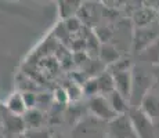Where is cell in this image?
Wrapping results in <instances>:
<instances>
[{"instance_id":"cell-1","label":"cell","mask_w":159,"mask_h":138,"mask_svg":"<svg viewBox=\"0 0 159 138\" xmlns=\"http://www.w3.org/2000/svg\"><path fill=\"white\" fill-rule=\"evenodd\" d=\"M133 133L137 138H157L154 128V122L145 115L140 108H134L129 112Z\"/></svg>"},{"instance_id":"cell-2","label":"cell","mask_w":159,"mask_h":138,"mask_svg":"<svg viewBox=\"0 0 159 138\" xmlns=\"http://www.w3.org/2000/svg\"><path fill=\"white\" fill-rule=\"evenodd\" d=\"M104 122L96 119L94 116L86 118L80 122L73 130L75 138H105L107 128L102 127Z\"/></svg>"},{"instance_id":"cell-3","label":"cell","mask_w":159,"mask_h":138,"mask_svg":"<svg viewBox=\"0 0 159 138\" xmlns=\"http://www.w3.org/2000/svg\"><path fill=\"white\" fill-rule=\"evenodd\" d=\"M89 109H90L91 115L96 119H98L101 122H107V123H109V122L114 120L116 116H118L114 112L112 106L109 105L107 97H104V96L91 97L90 101H89Z\"/></svg>"},{"instance_id":"cell-4","label":"cell","mask_w":159,"mask_h":138,"mask_svg":"<svg viewBox=\"0 0 159 138\" xmlns=\"http://www.w3.org/2000/svg\"><path fill=\"white\" fill-rule=\"evenodd\" d=\"M133 134V126H131L129 113L116 116L114 120L108 123V128H107L108 138H130Z\"/></svg>"},{"instance_id":"cell-5","label":"cell","mask_w":159,"mask_h":138,"mask_svg":"<svg viewBox=\"0 0 159 138\" xmlns=\"http://www.w3.org/2000/svg\"><path fill=\"white\" fill-rule=\"evenodd\" d=\"M112 76H114L115 91H118L122 97H125L130 102L131 91H133V73H131V70L116 73Z\"/></svg>"},{"instance_id":"cell-6","label":"cell","mask_w":159,"mask_h":138,"mask_svg":"<svg viewBox=\"0 0 159 138\" xmlns=\"http://www.w3.org/2000/svg\"><path fill=\"white\" fill-rule=\"evenodd\" d=\"M143 112L154 122V119L159 118V97L154 96L152 93H147L143 97L141 101V108Z\"/></svg>"},{"instance_id":"cell-7","label":"cell","mask_w":159,"mask_h":138,"mask_svg":"<svg viewBox=\"0 0 159 138\" xmlns=\"http://www.w3.org/2000/svg\"><path fill=\"white\" fill-rule=\"evenodd\" d=\"M107 100H108L109 105L112 106L114 112L118 116L127 115V113L130 112V106H129L130 102L125 97H122L118 91H112L111 94H108V96H107Z\"/></svg>"},{"instance_id":"cell-8","label":"cell","mask_w":159,"mask_h":138,"mask_svg":"<svg viewBox=\"0 0 159 138\" xmlns=\"http://www.w3.org/2000/svg\"><path fill=\"white\" fill-rule=\"evenodd\" d=\"M3 118V127L8 134L17 136L25 128V123L21 116H15L13 113H8V116H2Z\"/></svg>"},{"instance_id":"cell-9","label":"cell","mask_w":159,"mask_h":138,"mask_svg":"<svg viewBox=\"0 0 159 138\" xmlns=\"http://www.w3.org/2000/svg\"><path fill=\"white\" fill-rule=\"evenodd\" d=\"M157 18V11L149 7H143L133 14V21L139 28H147Z\"/></svg>"},{"instance_id":"cell-10","label":"cell","mask_w":159,"mask_h":138,"mask_svg":"<svg viewBox=\"0 0 159 138\" xmlns=\"http://www.w3.org/2000/svg\"><path fill=\"white\" fill-rule=\"evenodd\" d=\"M6 106H7L8 112L13 113L15 116H24L26 113V110H28L25 102H24L22 94H20V93H14L13 96L8 98Z\"/></svg>"},{"instance_id":"cell-11","label":"cell","mask_w":159,"mask_h":138,"mask_svg":"<svg viewBox=\"0 0 159 138\" xmlns=\"http://www.w3.org/2000/svg\"><path fill=\"white\" fill-rule=\"evenodd\" d=\"M97 84H98L100 96L107 97L108 94H111L112 91H115L114 76H112L109 72H104L102 75H100L98 78H97Z\"/></svg>"},{"instance_id":"cell-12","label":"cell","mask_w":159,"mask_h":138,"mask_svg":"<svg viewBox=\"0 0 159 138\" xmlns=\"http://www.w3.org/2000/svg\"><path fill=\"white\" fill-rule=\"evenodd\" d=\"M24 123H25V127H39L43 122V115L42 112L36 109H29L26 110V113L24 115Z\"/></svg>"},{"instance_id":"cell-13","label":"cell","mask_w":159,"mask_h":138,"mask_svg":"<svg viewBox=\"0 0 159 138\" xmlns=\"http://www.w3.org/2000/svg\"><path fill=\"white\" fill-rule=\"evenodd\" d=\"M79 2H60V14L62 18H71L79 10Z\"/></svg>"},{"instance_id":"cell-14","label":"cell","mask_w":159,"mask_h":138,"mask_svg":"<svg viewBox=\"0 0 159 138\" xmlns=\"http://www.w3.org/2000/svg\"><path fill=\"white\" fill-rule=\"evenodd\" d=\"M101 55H102L104 60H105L104 62H108V64H114L115 61L119 60L116 50L114 47H108V46H105V47H104V50H101Z\"/></svg>"},{"instance_id":"cell-15","label":"cell","mask_w":159,"mask_h":138,"mask_svg":"<svg viewBox=\"0 0 159 138\" xmlns=\"http://www.w3.org/2000/svg\"><path fill=\"white\" fill-rule=\"evenodd\" d=\"M83 91L87 94V96H91V97H96V96H100V91H98V84H97V79H91L84 83L83 86Z\"/></svg>"},{"instance_id":"cell-16","label":"cell","mask_w":159,"mask_h":138,"mask_svg":"<svg viewBox=\"0 0 159 138\" xmlns=\"http://www.w3.org/2000/svg\"><path fill=\"white\" fill-rule=\"evenodd\" d=\"M22 98H24V102H25L26 105V109H33V106L36 105V102H38V96H36L35 93H32V91H25V93L22 94Z\"/></svg>"},{"instance_id":"cell-17","label":"cell","mask_w":159,"mask_h":138,"mask_svg":"<svg viewBox=\"0 0 159 138\" xmlns=\"http://www.w3.org/2000/svg\"><path fill=\"white\" fill-rule=\"evenodd\" d=\"M130 138H137V137H136V136H134V134H133V136H131Z\"/></svg>"},{"instance_id":"cell-18","label":"cell","mask_w":159,"mask_h":138,"mask_svg":"<svg viewBox=\"0 0 159 138\" xmlns=\"http://www.w3.org/2000/svg\"><path fill=\"white\" fill-rule=\"evenodd\" d=\"M0 138H4V137H3V136H2V134H0Z\"/></svg>"},{"instance_id":"cell-19","label":"cell","mask_w":159,"mask_h":138,"mask_svg":"<svg viewBox=\"0 0 159 138\" xmlns=\"http://www.w3.org/2000/svg\"><path fill=\"white\" fill-rule=\"evenodd\" d=\"M105 138H108V137H105Z\"/></svg>"}]
</instances>
